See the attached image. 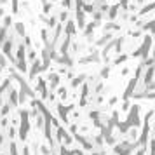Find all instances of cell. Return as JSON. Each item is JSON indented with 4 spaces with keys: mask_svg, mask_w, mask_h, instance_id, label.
I'll return each instance as SVG.
<instances>
[{
    "mask_svg": "<svg viewBox=\"0 0 155 155\" xmlns=\"http://www.w3.org/2000/svg\"><path fill=\"white\" fill-rule=\"evenodd\" d=\"M10 155H18V152H16V145H14V143L10 145Z\"/></svg>",
    "mask_w": 155,
    "mask_h": 155,
    "instance_id": "5",
    "label": "cell"
},
{
    "mask_svg": "<svg viewBox=\"0 0 155 155\" xmlns=\"http://www.w3.org/2000/svg\"><path fill=\"white\" fill-rule=\"evenodd\" d=\"M101 2H103V0H96V4H98V5H99V4H101Z\"/></svg>",
    "mask_w": 155,
    "mask_h": 155,
    "instance_id": "7",
    "label": "cell"
},
{
    "mask_svg": "<svg viewBox=\"0 0 155 155\" xmlns=\"http://www.w3.org/2000/svg\"><path fill=\"white\" fill-rule=\"evenodd\" d=\"M0 145H2V139H0Z\"/></svg>",
    "mask_w": 155,
    "mask_h": 155,
    "instance_id": "8",
    "label": "cell"
},
{
    "mask_svg": "<svg viewBox=\"0 0 155 155\" xmlns=\"http://www.w3.org/2000/svg\"><path fill=\"white\" fill-rule=\"evenodd\" d=\"M49 82H51L52 87H56L58 82H59V77H58V75H51V77H49Z\"/></svg>",
    "mask_w": 155,
    "mask_h": 155,
    "instance_id": "3",
    "label": "cell"
},
{
    "mask_svg": "<svg viewBox=\"0 0 155 155\" xmlns=\"http://www.w3.org/2000/svg\"><path fill=\"white\" fill-rule=\"evenodd\" d=\"M134 84H136V80H131V84H129V87H127V93H125V96H124V98H127L129 94L133 93V89H134Z\"/></svg>",
    "mask_w": 155,
    "mask_h": 155,
    "instance_id": "4",
    "label": "cell"
},
{
    "mask_svg": "<svg viewBox=\"0 0 155 155\" xmlns=\"http://www.w3.org/2000/svg\"><path fill=\"white\" fill-rule=\"evenodd\" d=\"M0 66H5V59H4V56H0Z\"/></svg>",
    "mask_w": 155,
    "mask_h": 155,
    "instance_id": "6",
    "label": "cell"
},
{
    "mask_svg": "<svg viewBox=\"0 0 155 155\" xmlns=\"http://www.w3.org/2000/svg\"><path fill=\"white\" fill-rule=\"evenodd\" d=\"M133 146H134V145H129V143H125V145L117 146V148H115V152H117V154H120V155H127V154H129V150H131Z\"/></svg>",
    "mask_w": 155,
    "mask_h": 155,
    "instance_id": "2",
    "label": "cell"
},
{
    "mask_svg": "<svg viewBox=\"0 0 155 155\" xmlns=\"http://www.w3.org/2000/svg\"><path fill=\"white\" fill-rule=\"evenodd\" d=\"M21 119H23V122H21V139H24V138H26V133H28V119H26V113H24V112L21 113Z\"/></svg>",
    "mask_w": 155,
    "mask_h": 155,
    "instance_id": "1",
    "label": "cell"
}]
</instances>
